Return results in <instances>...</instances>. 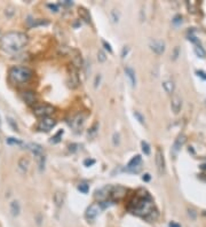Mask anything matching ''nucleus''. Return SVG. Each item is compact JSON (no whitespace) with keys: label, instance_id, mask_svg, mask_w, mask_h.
<instances>
[{"label":"nucleus","instance_id":"nucleus-1","mask_svg":"<svg viewBox=\"0 0 206 227\" xmlns=\"http://www.w3.org/2000/svg\"><path fill=\"white\" fill-rule=\"evenodd\" d=\"M28 41L29 38L25 34L18 31H10L0 38V50L8 54H16L27 46Z\"/></svg>","mask_w":206,"mask_h":227},{"label":"nucleus","instance_id":"nucleus-2","mask_svg":"<svg viewBox=\"0 0 206 227\" xmlns=\"http://www.w3.org/2000/svg\"><path fill=\"white\" fill-rule=\"evenodd\" d=\"M132 205H133L132 211L134 214L142 216L144 218L148 217L153 211V203L148 193H146L143 196L136 197V200L134 201V203H132Z\"/></svg>","mask_w":206,"mask_h":227},{"label":"nucleus","instance_id":"nucleus-3","mask_svg":"<svg viewBox=\"0 0 206 227\" xmlns=\"http://www.w3.org/2000/svg\"><path fill=\"white\" fill-rule=\"evenodd\" d=\"M32 75H33L32 74V70L29 69L28 67L16 66V67H13L9 70V78L15 84L27 83L28 80H30Z\"/></svg>","mask_w":206,"mask_h":227},{"label":"nucleus","instance_id":"nucleus-4","mask_svg":"<svg viewBox=\"0 0 206 227\" xmlns=\"http://www.w3.org/2000/svg\"><path fill=\"white\" fill-rule=\"evenodd\" d=\"M33 113L36 116L46 118V117H48L54 113V108L49 104H39V106L34 107Z\"/></svg>","mask_w":206,"mask_h":227},{"label":"nucleus","instance_id":"nucleus-5","mask_svg":"<svg viewBox=\"0 0 206 227\" xmlns=\"http://www.w3.org/2000/svg\"><path fill=\"white\" fill-rule=\"evenodd\" d=\"M141 164H142V157L140 155H136L128 162L125 170L128 171V172H132V173H137L141 170Z\"/></svg>","mask_w":206,"mask_h":227},{"label":"nucleus","instance_id":"nucleus-6","mask_svg":"<svg viewBox=\"0 0 206 227\" xmlns=\"http://www.w3.org/2000/svg\"><path fill=\"white\" fill-rule=\"evenodd\" d=\"M186 141H187V137L184 134H179V135H178V138H176L174 144H173L172 150H171V154H172L173 157H175L176 155H178V153L181 150V148L184 146Z\"/></svg>","mask_w":206,"mask_h":227},{"label":"nucleus","instance_id":"nucleus-7","mask_svg":"<svg viewBox=\"0 0 206 227\" xmlns=\"http://www.w3.org/2000/svg\"><path fill=\"white\" fill-rule=\"evenodd\" d=\"M101 210H102V207H101L100 203H93L87 208L85 216H86L87 219L93 220V219H95V218L99 216V214L101 212Z\"/></svg>","mask_w":206,"mask_h":227},{"label":"nucleus","instance_id":"nucleus-8","mask_svg":"<svg viewBox=\"0 0 206 227\" xmlns=\"http://www.w3.org/2000/svg\"><path fill=\"white\" fill-rule=\"evenodd\" d=\"M126 192H127L126 188H124L123 186H116V187H112V186H111L109 196L111 197L113 201H119L126 195Z\"/></svg>","mask_w":206,"mask_h":227},{"label":"nucleus","instance_id":"nucleus-9","mask_svg":"<svg viewBox=\"0 0 206 227\" xmlns=\"http://www.w3.org/2000/svg\"><path fill=\"white\" fill-rule=\"evenodd\" d=\"M55 125H56V120L50 118V117H46V118H43V119L40 120L39 125H38V130L48 132V131L52 130Z\"/></svg>","mask_w":206,"mask_h":227},{"label":"nucleus","instance_id":"nucleus-10","mask_svg":"<svg viewBox=\"0 0 206 227\" xmlns=\"http://www.w3.org/2000/svg\"><path fill=\"white\" fill-rule=\"evenodd\" d=\"M150 46V50H152L153 53L158 54H163L165 52V43H164L163 40H151L149 44Z\"/></svg>","mask_w":206,"mask_h":227},{"label":"nucleus","instance_id":"nucleus-11","mask_svg":"<svg viewBox=\"0 0 206 227\" xmlns=\"http://www.w3.org/2000/svg\"><path fill=\"white\" fill-rule=\"evenodd\" d=\"M155 161H156V166L159 171L160 174H163L165 172V158L160 149H157L156 155H155Z\"/></svg>","mask_w":206,"mask_h":227},{"label":"nucleus","instance_id":"nucleus-12","mask_svg":"<svg viewBox=\"0 0 206 227\" xmlns=\"http://www.w3.org/2000/svg\"><path fill=\"white\" fill-rule=\"evenodd\" d=\"M85 117L86 115H84V114H79V115H77L72 118L71 120V123L70 125L72 126V129H75L76 131H79L84 125V122H85Z\"/></svg>","mask_w":206,"mask_h":227},{"label":"nucleus","instance_id":"nucleus-13","mask_svg":"<svg viewBox=\"0 0 206 227\" xmlns=\"http://www.w3.org/2000/svg\"><path fill=\"white\" fill-rule=\"evenodd\" d=\"M181 108H182V100H181V98L179 95H174L172 98V100H171V109H172V111L175 115H178L180 113V110H181Z\"/></svg>","mask_w":206,"mask_h":227},{"label":"nucleus","instance_id":"nucleus-14","mask_svg":"<svg viewBox=\"0 0 206 227\" xmlns=\"http://www.w3.org/2000/svg\"><path fill=\"white\" fill-rule=\"evenodd\" d=\"M24 147L27 148L28 150H30L32 154H34V156H39V155H43V147L38 144H33V142H31V144H25L24 145Z\"/></svg>","mask_w":206,"mask_h":227},{"label":"nucleus","instance_id":"nucleus-15","mask_svg":"<svg viewBox=\"0 0 206 227\" xmlns=\"http://www.w3.org/2000/svg\"><path fill=\"white\" fill-rule=\"evenodd\" d=\"M110 188H111V186H106V187L104 188H101V189L96 190V193H95V197L96 198H99L100 201H104L106 198V197L109 196V193H110Z\"/></svg>","mask_w":206,"mask_h":227},{"label":"nucleus","instance_id":"nucleus-16","mask_svg":"<svg viewBox=\"0 0 206 227\" xmlns=\"http://www.w3.org/2000/svg\"><path fill=\"white\" fill-rule=\"evenodd\" d=\"M125 74H126V76L128 77L132 87H135V85H136V75H135V71H134L131 67H126L125 68Z\"/></svg>","mask_w":206,"mask_h":227},{"label":"nucleus","instance_id":"nucleus-17","mask_svg":"<svg viewBox=\"0 0 206 227\" xmlns=\"http://www.w3.org/2000/svg\"><path fill=\"white\" fill-rule=\"evenodd\" d=\"M163 88L167 94H172L175 90V84L171 79H166L163 82Z\"/></svg>","mask_w":206,"mask_h":227},{"label":"nucleus","instance_id":"nucleus-18","mask_svg":"<svg viewBox=\"0 0 206 227\" xmlns=\"http://www.w3.org/2000/svg\"><path fill=\"white\" fill-rule=\"evenodd\" d=\"M79 85V77L77 74V69H72L70 74V86L72 88H76Z\"/></svg>","mask_w":206,"mask_h":227},{"label":"nucleus","instance_id":"nucleus-19","mask_svg":"<svg viewBox=\"0 0 206 227\" xmlns=\"http://www.w3.org/2000/svg\"><path fill=\"white\" fill-rule=\"evenodd\" d=\"M17 165H18V169L24 173V172H27V171L29 170L30 162H29V160L25 158V157H21L20 160H18V162H17Z\"/></svg>","mask_w":206,"mask_h":227},{"label":"nucleus","instance_id":"nucleus-20","mask_svg":"<svg viewBox=\"0 0 206 227\" xmlns=\"http://www.w3.org/2000/svg\"><path fill=\"white\" fill-rule=\"evenodd\" d=\"M9 210H10V214H13L14 217L18 216V214H20V212H21L20 203H18L17 201H13V202H10V204H9Z\"/></svg>","mask_w":206,"mask_h":227},{"label":"nucleus","instance_id":"nucleus-21","mask_svg":"<svg viewBox=\"0 0 206 227\" xmlns=\"http://www.w3.org/2000/svg\"><path fill=\"white\" fill-rule=\"evenodd\" d=\"M53 201H54V204L56 205L57 208H61L63 205V202H64V195L61 192H56V193L54 194L53 196Z\"/></svg>","mask_w":206,"mask_h":227},{"label":"nucleus","instance_id":"nucleus-22","mask_svg":"<svg viewBox=\"0 0 206 227\" xmlns=\"http://www.w3.org/2000/svg\"><path fill=\"white\" fill-rule=\"evenodd\" d=\"M22 97H23L24 101H25L27 103H29V104L33 103L34 101H36V95H34V93H33V92H31V91H27V92H23Z\"/></svg>","mask_w":206,"mask_h":227},{"label":"nucleus","instance_id":"nucleus-23","mask_svg":"<svg viewBox=\"0 0 206 227\" xmlns=\"http://www.w3.org/2000/svg\"><path fill=\"white\" fill-rule=\"evenodd\" d=\"M78 14H79V16L81 17L85 22H87V23H90V12H88L87 9H85V8H83V7H80L79 9H78Z\"/></svg>","mask_w":206,"mask_h":227},{"label":"nucleus","instance_id":"nucleus-24","mask_svg":"<svg viewBox=\"0 0 206 227\" xmlns=\"http://www.w3.org/2000/svg\"><path fill=\"white\" fill-rule=\"evenodd\" d=\"M72 64H73V67H75V69H79V68L83 67L84 62H83V57H81V55L77 54L76 56H73Z\"/></svg>","mask_w":206,"mask_h":227},{"label":"nucleus","instance_id":"nucleus-25","mask_svg":"<svg viewBox=\"0 0 206 227\" xmlns=\"http://www.w3.org/2000/svg\"><path fill=\"white\" fill-rule=\"evenodd\" d=\"M37 161H38V166H39V170L43 171L45 170V163H46V157L45 155H39V156H37Z\"/></svg>","mask_w":206,"mask_h":227},{"label":"nucleus","instance_id":"nucleus-26","mask_svg":"<svg viewBox=\"0 0 206 227\" xmlns=\"http://www.w3.org/2000/svg\"><path fill=\"white\" fill-rule=\"evenodd\" d=\"M195 53H196V55L198 57H202V59H205V57H206L205 50H204V48L200 46V45H196V47H195Z\"/></svg>","mask_w":206,"mask_h":227},{"label":"nucleus","instance_id":"nucleus-27","mask_svg":"<svg viewBox=\"0 0 206 227\" xmlns=\"http://www.w3.org/2000/svg\"><path fill=\"white\" fill-rule=\"evenodd\" d=\"M97 130H99V124L97 123H95L93 125V126L90 127V131H88V133H87V135H88V138H93V137H95L96 135V133H97Z\"/></svg>","mask_w":206,"mask_h":227},{"label":"nucleus","instance_id":"nucleus-28","mask_svg":"<svg viewBox=\"0 0 206 227\" xmlns=\"http://www.w3.org/2000/svg\"><path fill=\"white\" fill-rule=\"evenodd\" d=\"M110 18H111L113 23H118V21H119V13L116 9H112L110 12Z\"/></svg>","mask_w":206,"mask_h":227},{"label":"nucleus","instance_id":"nucleus-29","mask_svg":"<svg viewBox=\"0 0 206 227\" xmlns=\"http://www.w3.org/2000/svg\"><path fill=\"white\" fill-rule=\"evenodd\" d=\"M141 147H142V151L144 153V155H149L150 154V146L147 141H142V142H141Z\"/></svg>","mask_w":206,"mask_h":227},{"label":"nucleus","instance_id":"nucleus-30","mask_svg":"<svg viewBox=\"0 0 206 227\" xmlns=\"http://www.w3.org/2000/svg\"><path fill=\"white\" fill-rule=\"evenodd\" d=\"M62 135H63V130L59 131L56 133V135H54V137L52 138V142H53V144H57V142L61 140V137H62Z\"/></svg>","mask_w":206,"mask_h":227},{"label":"nucleus","instance_id":"nucleus-31","mask_svg":"<svg viewBox=\"0 0 206 227\" xmlns=\"http://www.w3.org/2000/svg\"><path fill=\"white\" fill-rule=\"evenodd\" d=\"M78 190H80L83 194H87L88 190H90V187H88L87 184H80L79 186H78Z\"/></svg>","mask_w":206,"mask_h":227},{"label":"nucleus","instance_id":"nucleus-32","mask_svg":"<svg viewBox=\"0 0 206 227\" xmlns=\"http://www.w3.org/2000/svg\"><path fill=\"white\" fill-rule=\"evenodd\" d=\"M6 142L8 145H22V141L17 140V139H15V138H7Z\"/></svg>","mask_w":206,"mask_h":227},{"label":"nucleus","instance_id":"nucleus-33","mask_svg":"<svg viewBox=\"0 0 206 227\" xmlns=\"http://www.w3.org/2000/svg\"><path fill=\"white\" fill-rule=\"evenodd\" d=\"M97 60L100 61V62H106V55L103 50H99V52H97Z\"/></svg>","mask_w":206,"mask_h":227},{"label":"nucleus","instance_id":"nucleus-34","mask_svg":"<svg viewBox=\"0 0 206 227\" xmlns=\"http://www.w3.org/2000/svg\"><path fill=\"white\" fill-rule=\"evenodd\" d=\"M112 142H113V145H115V146H118V145H119V142H120V135H119V133H118V132H115V133H113Z\"/></svg>","mask_w":206,"mask_h":227},{"label":"nucleus","instance_id":"nucleus-35","mask_svg":"<svg viewBox=\"0 0 206 227\" xmlns=\"http://www.w3.org/2000/svg\"><path fill=\"white\" fill-rule=\"evenodd\" d=\"M134 117H135V118H136V119L139 120L141 124H144V117L141 115V113H139V111H135V113H134Z\"/></svg>","mask_w":206,"mask_h":227},{"label":"nucleus","instance_id":"nucleus-36","mask_svg":"<svg viewBox=\"0 0 206 227\" xmlns=\"http://www.w3.org/2000/svg\"><path fill=\"white\" fill-rule=\"evenodd\" d=\"M173 23L175 24V25H178V24L182 23V16H180V15H178V16L174 17V20H173Z\"/></svg>","mask_w":206,"mask_h":227},{"label":"nucleus","instance_id":"nucleus-37","mask_svg":"<svg viewBox=\"0 0 206 227\" xmlns=\"http://www.w3.org/2000/svg\"><path fill=\"white\" fill-rule=\"evenodd\" d=\"M188 39H189L190 41H193V44H197V45H200V44H199V40L197 39V38H196V36H193V34H190V36H189V38H188Z\"/></svg>","mask_w":206,"mask_h":227},{"label":"nucleus","instance_id":"nucleus-38","mask_svg":"<svg viewBox=\"0 0 206 227\" xmlns=\"http://www.w3.org/2000/svg\"><path fill=\"white\" fill-rule=\"evenodd\" d=\"M84 164H85V166H92L93 164H95V161H94V160H90V158H88V160L84 161Z\"/></svg>","mask_w":206,"mask_h":227},{"label":"nucleus","instance_id":"nucleus-39","mask_svg":"<svg viewBox=\"0 0 206 227\" xmlns=\"http://www.w3.org/2000/svg\"><path fill=\"white\" fill-rule=\"evenodd\" d=\"M47 6H48V8H50V9H52V12H54V13L59 12V7H57L56 5H53V3H48Z\"/></svg>","mask_w":206,"mask_h":227},{"label":"nucleus","instance_id":"nucleus-40","mask_svg":"<svg viewBox=\"0 0 206 227\" xmlns=\"http://www.w3.org/2000/svg\"><path fill=\"white\" fill-rule=\"evenodd\" d=\"M103 46H104L106 50H108V52H110V53L112 52V48H111V46H110V44H108L106 41H104V40H103Z\"/></svg>","mask_w":206,"mask_h":227},{"label":"nucleus","instance_id":"nucleus-41","mask_svg":"<svg viewBox=\"0 0 206 227\" xmlns=\"http://www.w3.org/2000/svg\"><path fill=\"white\" fill-rule=\"evenodd\" d=\"M179 56V47H175L174 48V54H173V60H176Z\"/></svg>","mask_w":206,"mask_h":227},{"label":"nucleus","instance_id":"nucleus-42","mask_svg":"<svg viewBox=\"0 0 206 227\" xmlns=\"http://www.w3.org/2000/svg\"><path fill=\"white\" fill-rule=\"evenodd\" d=\"M127 53H128V47L125 46V47L123 48V52H121V57L124 59V57H125V56L127 55Z\"/></svg>","mask_w":206,"mask_h":227},{"label":"nucleus","instance_id":"nucleus-43","mask_svg":"<svg viewBox=\"0 0 206 227\" xmlns=\"http://www.w3.org/2000/svg\"><path fill=\"white\" fill-rule=\"evenodd\" d=\"M150 179H151V177H150L149 173H146L142 176V180L143 181H150Z\"/></svg>","mask_w":206,"mask_h":227},{"label":"nucleus","instance_id":"nucleus-44","mask_svg":"<svg viewBox=\"0 0 206 227\" xmlns=\"http://www.w3.org/2000/svg\"><path fill=\"white\" fill-rule=\"evenodd\" d=\"M100 80H101V76L99 75V76L95 77V83H94V86H95V87L99 86V83H100Z\"/></svg>","mask_w":206,"mask_h":227},{"label":"nucleus","instance_id":"nucleus-45","mask_svg":"<svg viewBox=\"0 0 206 227\" xmlns=\"http://www.w3.org/2000/svg\"><path fill=\"white\" fill-rule=\"evenodd\" d=\"M8 122H9V124H10V125H12V126L14 127V130H15V131H17V125H16V124H15V123H14V122H13V119H12V118H9V119H8Z\"/></svg>","mask_w":206,"mask_h":227},{"label":"nucleus","instance_id":"nucleus-46","mask_svg":"<svg viewBox=\"0 0 206 227\" xmlns=\"http://www.w3.org/2000/svg\"><path fill=\"white\" fill-rule=\"evenodd\" d=\"M197 75L199 77H202L203 79H206V74L204 72V71H197Z\"/></svg>","mask_w":206,"mask_h":227},{"label":"nucleus","instance_id":"nucleus-47","mask_svg":"<svg viewBox=\"0 0 206 227\" xmlns=\"http://www.w3.org/2000/svg\"><path fill=\"white\" fill-rule=\"evenodd\" d=\"M168 227H181L178 223H175V221H171L170 224H168Z\"/></svg>","mask_w":206,"mask_h":227},{"label":"nucleus","instance_id":"nucleus-48","mask_svg":"<svg viewBox=\"0 0 206 227\" xmlns=\"http://www.w3.org/2000/svg\"><path fill=\"white\" fill-rule=\"evenodd\" d=\"M62 3L65 5V6H71V5H72V1H70V0H64V1H62Z\"/></svg>","mask_w":206,"mask_h":227},{"label":"nucleus","instance_id":"nucleus-49","mask_svg":"<svg viewBox=\"0 0 206 227\" xmlns=\"http://www.w3.org/2000/svg\"><path fill=\"white\" fill-rule=\"evenodd\" d=\"M188 212H189V216L191 214L193 219H195V218H196V214H195V211H193V210H188Z\"/></svg>","mask_w":206,"mask_h":227},{"label":"nucleus","instance_id":"nucleus-50","mask_svg":"<svg viewBox=\"0 0 206 227\" xmlns=\"http://www.w3.org/2000/svg\"><path fill=\"white\" fill-rule=\"evenodd\" d=\"M1 124L3 123H1V117H0V127H1Z\"/></svg>","mask_w":206,"mask_h":227}]
</instances>
